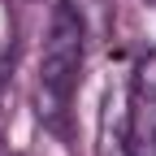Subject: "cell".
<instances>
[{
  "instance_id": "obj_1",
  "label": "cell",
  "mask_w": 156,
  "mask_h": 156,
  "mask_svg": "<svg viewBox=\"0 0 156 156\" xmlns=\"http://www.w3.org/2000/svg\"><path fill=\"white\" fill-rule=\"evenodd\" d=\"M83 17L69 5H56L52 22H48V39H44V52H39V117L48 126L61 130L65 126V108H69V95L78 87V74H83Z\"/></svg>"
},
{
  "instance_id": "obj_2",
  "label": "cell",
  "mask_w": 156,
  "mask_h": 156,
  "mask_svg": "<svg viewBox=\"0 0 156 156\" xmlns=\"http://www.w3.org/2000/svg\"><path fill=\"white\" fill-rule=\"evenodd\" d=\"M126 152L156 156V95L130 87V117H126Z\"/></svg>"
},
{
  "instance_id": "obj_3",
  "label": "cell",
  "mask_w": 156,
  "mask_h": 156,
  "mask_svg": "<svg viewBox=\"0 0 156 156\" xmlns=\"http://www.w3.org/2000/svg\"><path fill=\"white\" fill-rule=\"evenodd\" d=\"M134 91H147V95H156V52H147L139 65H134V83H130Z\"/></svg>"
},
{
  "instance_id": "obj_4",
  "label": "cell",
  "mask_w": 156,
  "mask_h": 156,
  "mask_svg": "<svg viewBox=\"0 0 156 156\" xmlns=\"http://www.w3.org/2000/svg\"><path fill=\"white\" fill-rule=\"evenodd\" d=\"M0 100H5V69H0Z\"/></svg>"
},
{
  "instance_id": "obj_5",
  "label": "cell",
  "mask_w": 156,
  "mask_h": 156,
  "mask_svg": "<svg viewBox=\"0 0 156 156\" xmlns=\"http://www.w3.org/2000/svg\"><path fill=\"white\" fill-rule=\"evenodd\" d=\"M147 5H156V0H147Z\"/></svg>"
}]
</instances>
